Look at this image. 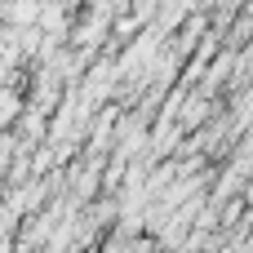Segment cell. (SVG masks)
Listing matches in <instances>:
<instances>
[{"instance_id":"3957f363","label":"cell","mask_w":253,"mask_h":253,"mask_svg":"<svg viewBox=\"0 0 253 253\" xmlns=\"http://www.w3.org/2000/svg\"><path fill=\"white\" fill-rule=\"evenodd\" d=\"M18 116H22V98H18L9 84H0V133H4Z\"/></svg>"},{"instance_id":"7a4b0ae2","label":"cell","mask_w":253,"mask_h":253,"mask_svg":"<svg viewBox=\"0 0 253 253\" xmlns=\"http://www.w3.org/2000/svg\"><path fill=\"white\" fill-rule=\"evenodd\" d=\"M40 9H44V0H9L4 22L9 27H36L40 22Z\"/></svg>"},{"instance_id":"6da1fadb","label":"cell","mask_w":253,"mask_h":253,"mask_svg":"<svg viewBox=\"0 0 253 253\" xmlns=\"http://www.w3.org/2000/svg\"><path fill=\"white\" fill-rule=\"evenodd\" d=\"M36 27H40L49 40H62V36H67V27H71V22H67L62 0H44V9H40V22H36Z\"/></svg>"}]
</instances>
